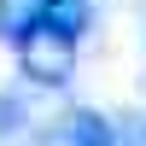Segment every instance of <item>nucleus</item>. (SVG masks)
<instances>
[{
	"mask_svg": "<svg viewBox=\"0 0 146 146\" xmlns=\"http://www.w3.org/2000/svg\"><path fill=\"white\" fill-rule=\"evenodd\" d=\"M64 146H123V140H117V129L105 123L100 111H88V105H82V111L64 117Z\"/></svg>",
	"mask_w": 146,
	"mask_h": 146,
	"instance_id": "nucleus-1",
	"label": "nucleus"
},
{
	"mask_svg": "<svg viewBox=\"0 0 146 146\" xmlns=\"http://www.w3.org/2000/svg\"><path fill=\"white\" fill-rule=\"evenodd\" d=\"M35 12H41L35 0H0V41H12V47H18L23 35L35 29Z\"/></svg>",
	"mask_w": 146,
	"mask_h": 146,
	"instance_id": "nucleus-2",
	"label": "nucleus"
},
{
	"mask_svg": "<svg viewBox=\"0 0 146 146\" xmlns=\"http://www.w3.org/2000/svg\"><path fill=\"white\" fill-rule=\"evenodd\" d=\"M35 6H88V0H35Z\"/></svg>",
	"mask_w": 146,
	"mask_h": 146,
	"instance_id": "nucleus-3",
	"label": "nucleus"
}]
</instances>
